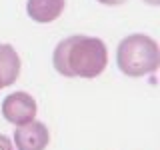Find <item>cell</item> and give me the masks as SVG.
<instances>
[{
  "label": "cell",
  "mask_w": 160,
  "mask_h": 150,
  "mask_svg": "<svg viewBox=\"0 0 160 150\" xmlns=\"http://www.w3.org/2000/svg\"><path fill=\"white\" fill-rule=\"evenodd\" d=\"M52 64L66 78H96L108 64V50L100 38L76 34L56 44Z\"/></svg>",
  "instance_id": "6da1fadb"
},
{
  "label": "cell",
  "mask_w": 160,
  "mask_h": 150,
  "mask_svg": "<svg viewBox=\"0 0 160 150\" xmlns=\"http://www.w3.org/2000/svg\"><path fill=\"white\" fill-rule=\"evenodd\" d=\"M116 64L120 72L132 78L154 74L160 64L158 42L146 34H130L118 44Z\"/></svg>",
  "instance_id": "7a4b0ae2"
},
{
  "label": "cell",
  "mask_w": 160,
  "mask_h": 150,
  "mask_svg": "<svg viewBox=\"0 0 160 150\" xmlns=\"http://www.w3.org/2000/svg\"><path fill=\"white\" fill-rule=\"evenodd\" d=\"M2 116L8 122H12L14 126L26 124L36 116V100L28 92H22V90L8 94L2 102Z\"/></svg>",
  "instance_id": "3957f363"
},
{
  "label": "cell",
  "mask_w": 160,
  "mask_h": 150,
  "mask_svg": "<svg viewBox=\"0 0 160 150\" xmlns=\"http://www.w3.org/2000/svg\"><path fill=\"white\" fill-rule=\"evenodd\" d=\"M50 142V132L44 122L30 120L14 128V144L16 150H44Z\"/></svg>",
  "instance_id": "277c9868"
},
{
  "label": "cell",
  "mask_w": 160,
  "mask_h": 150,
  "mask_svg": "<svg viewBox=\"0 0 160 150\" xmlns=\"http://www.w3.org/2000/svg\"><path fill=\"white\" fill-rule=\"evenodd\" d=\"M64 6H66V0H28L26 12L34 22L48 24L54 22L64 12Z\"/></svg>",
  "instance_id": "5b68a950"
},
{
  "label": "cell",
  "mask_w": 160,
  "mask_h": 150,
  "mask_svg": "<svg viewBox=\"0 0 160 150\" xmlns=\"http://www.w3.org/2000/svg\"><path fill=\"white\" fill-rule=\"evenodd\" d=\"M20 74V56L10 44H0V88L14 84Z\"/></svg>",
  "instance_id": "8992f818"
},
{
  "label": "cell",
  "mask_w": 160,
  "mask_h": 150,
  "mask_svg": "<svg viewBox=\"0 0 160 150\" xmlns=\"http://www.w3.org/2000/svg\"><path fill=\"white\" fill-rule=\"evenodd\" d=\"M0 150H14V144L10 142V138L4 136V134H0Z\"/></svg>",
  "instance_id": "52a82bcc"
},
{
  "label": "cell",
  "mask_w": 160,
  "mask_h": 150,
  "mask_svg": "<svg viewBox=\"0 0 160 150\" xmlns=\"http://www.w3.org/2000/svg\"><path fill=\"white\" fill-rule=\"evenodd\" d=\"M98 2L106 4V6H118V4H124L126 0H98Z\"/></svg>",
  "instance_id": "ba28073f"
},
{
  "label": "cell",
  "mask_w": 160,
  "mask_h": 150,
  "mask_svg": "<svg viewBox=\"0 0 160 150\" xmlns=\"http://www.w3.org/2000/svg\"><path fill=\"white\" fill-rule=\"evenodd\" d=\"M146 2H150V4H154V6H156V4H158V0H146Z\"/></svg>",
  "instance_id": "9c48e42d"
}]
</instances>
